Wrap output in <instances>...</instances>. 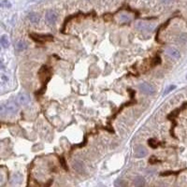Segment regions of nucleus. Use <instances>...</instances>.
I'll use <instances>...</instances> for the list:
<instances>
[{
    "label": "nucleus",
    "instance_id": "1",
    "mask_svg": "<svg viewBox=\"0 0 187 187\" xmlns=\"http://www.w3.org/2000/svg\"><path fill=\"white\" fill-rule=\"evenodd\" d=\"M135 27H136V29L137 30H139V31H140V32H152L154 29V27H155V26L154 23H148V22H138L136 23V26H135Z\"/></svg>",
    "mask_w": 187,
    "mask_h": 187
},
{
    "label": "nucleus",
    "instance_id": "2",
    "mask_svg": "<svg viewBox=\"0 0 187 187\" xmlns=\"http://www.w3.org/2000/svg\"><path fill=\"white\" fill-rule=\"evenodd\" d=\"M31 98L28 94L26 93H20L16 97V103L21 106H26L30 103Z\"/></svg>",
    "mask_w": 187,
    "mask_h": 187
},
{
    "label": "nucleus",
    "instance_id": "3",
    "mask_svg": "<svg viewBox=\"0 0 187 187\" xmlns=\"http://www.w3.org/2000/svg\"><path fill=\"white\" fill-rule=\"evenodd\" d=\"M139 88L142 93L146 95H153L154 93V87L148 82H141L139 85Z\"/></svg>",
    "mask_w": 187,
    "mask_h": 187
},
{
    "label": "nucleus",
    "instance_id": "4",
    "mask_svg": "<svg viewBox=\"0 0 187 187\" xmlns=\"http://www.w3.org/2000/svg\"><path fill=\"white\" fill-rule=\"evenodd\" d=\"M72 168L75 171L78 173H81V174L84 173L85 171V166L83 164V162L78 159H75L72 161Z\"/></svg>",
    "mask_w": 187,
    "mask_h": 187
},
{
    "label": "nucleus",
    "instance_id": "5",
    "mask_svg": "<svg viewBox=\"0 0 187 187\" xmlns=\"http://www.w3.org/2000/svg\"><path fill=\"white\" fill-rule=\"evenodd\" d=\"M45 18H46V22L49 24H54L57 20V13L54 10H48L46 12Z\"/></svg>",
    "mask_w": 187,
    "mask_h": 187
},
{
    "label": "nucleus",
    "instance_id": "6",
    "mask_svg": "<svg viewBox=\"0 0 187 187\" xmlns=\"http://www.w3.org/2000/svg\"><path fill=\"white\" fill-rule=\"evenodd\" d=\"M166 54H167L168 55H169L170 57L175 58V59H178V58L181 57V54H180V52L178 51L177 49L172 48V47L167 48V50H166Z\"/></svg>",
    "mask_w": 187,
    "mask_h": 187
},
{
    "label": "nucleus",
    "instance_id": "7",
    "mask_svg": "<svg viewBox=\"0 0 187 187\" xmlns=\"http://www.w3.org/2000/svg\"><path fill=\"white\" fill-rule=\"evenodd\" d=\"M32 39L37 42H43L44 40H52L53 36L50 35H46V36H41V35H31Z\"/></svg>",
    "mask_w": 187,
    "mask_h": 187
},
{
    "label": "nucleus",
    "instance_id": "8",
    "mask_svg": "<svg viewBox=\"0 0 187 187\" xmlns=\"http://www.w3.org/2000/svg\"><path fill=\"white\" fill-rule=\"evenodd\" d=\"M8 114H14L18 111V105L15 102H9L6 104Z\"/></svg>",
    "mask_w": 187,
    "mask_h": 187
},
{
    "label": "nucleus",
    "instance_id": "9",
    "mask_svg": "<svg viewBox=\"0 0 187 187\" xmlns=\"http://www.w3.org/2000/svg\"><path fill=\"white\" fill-rule=\"evenodd\" d=\"M135 155L136 157L138 158H142V157H145L147 155V150L145 149V147L143 146H138L136 148V152H135Z\"/></svg>",
    "mask_w": 187,
    "mask_h": 187
},
{
    "label": "nucleus",
    "instance_id": "10",
    "mask_svg": "<svg viewBox=\"0 0 187 187\" xmlns=\"http://www.w3.org/2000/svg\"><path fill=\"white\" fill-rule=\"evenodd\" d=\"M145 183H146L145 179L141 176H138L134 180V185L137 186V187H142V186L145 185Z\"/></svg>",
    "mask_w": 187,
    "mask_h": 187
},
{
    "label": "nucleus",
    "instance_id": "11",
    "mask_svg": "<svg viewBox=\"0 0 187 187\" xmlns=\"http://www.w3.org/2000/svg\"><path fill=\"white\" fill-rule=\"evenodd\" d=\"M26 48H27V44L23 40L18 41L15 45V49H16V51H18V52H23Z\"/></svg>",
    "mask_w": 187,
    "mask_h": 187
},
{
    "label": "nucleus",
    "instance_id": "12",
    "mask_svg": "<svg viewBox=\"0 0 187 187\" xmlns=\"http://www.w3.org/2000/svg\"><path fill=\"white\" fill-rule=\"evenodd\" d=\"M28 19L31 23H39L40 20V15L37 14V13H35V12H32V13H30L28 15Z\"/></svg>",
    "mask_w": 187,
    "mask_h": 187
},
{
    "label": "nucleus",
    "instance_id": "13",
    "mask_svg": "<svg viewBox=\"0 0 187 187\" xmlns=\"http://www.w3.org/2000/svg\"><path fill=\"white\" fill-rule=\"evenodd\" d=\"M130 21H131L130 15L127 14V13H126V12H124V13H121V14L119 15V22H120V23H128V22H130Z\"/></svg>",
    "mask_w": 187,
    "mask_h": 187
},
{
    "label": "nucleus",
    "instance_id": "14",
    "mask_svg": "<svg viewBox=\"0 0 187 187\" xmlns=\"http://www.w3.org/2000/svg\"><path fill=\"white\" fill-rule=\"evenodd\" d=\"M22 179H23V177H22L21 174H19V173H15L14 175L12 176V181H11V182L13 183V184H18V183L21 182Z\"/></svg>",
    "mask_w": 187,
    "mask_h": 187
},
{
    "label": "nucleus",
    "instance_id": "15",
    "mask_svg": "<svg viewBox=\"0 0 187 187\" xmlns=\"http://www.w3.org/2000/svg\"><path fill=\"white\" fill-rule=\"evenodd\" d=\"M0 43H1V45L4 48H8L9 45V40L8 39V36H2L1 37H0Z\"/></svg>",
    "mask_w": 187,
    "mask_h": 187
},
{
    "label": "nucleus",
    "instance_id": "16",
    "mask_svg": "<svg viewBox=\"0 0 187 187\" xmlns=\"http://www.w3.org/2000/svg\"><path fill=\"white\" fill-rule=\"evenodd\" d=\"M7 114H8V110H7L6 104L0 105V116H5Z\"/></svg>",
    "mask_w": 187,
    "mask_h": 187
},
{
    "label": "nucleus",
    "instance_id": "17",
    "mask_svg": "<svg viewBox=\"0 0 187 187\" xmlns=\"http://www.w3.org/2000/svg\"><path fill=\"white\" fill-rule=\"evenodd\" d=\"M0 7L1 8H6V9H9L11 7V4L9 0H3V1L0 2Z\"/></svg>",
    "mask_w": 187,
    "mask_h": 187
},
{
    "label": "nucleus",
    "instance_id": "18",
    "mask_svg": "<svg viewBox=\"0 0 187 187\" xmlns=\"http://www.w3.org/2000/svg\"><path fill=\"white\" fill-rule=\"evenodd\" d=\"M175 88H176V86H175V85H170L169 87H168V88H167V90L165 91L164 95H167V94H168L169 92H171L172 90H174V89H175Z\"/></svg>",
    "mask_w": 187,
    "mask_h": 187
},
{
    "label": "nucleus",
    "instance_id": "19",
    "mask_svg": "<svg viewBox=\"0 0 187 187\" xmlns=\"http://www.w3.org/2000/svg\"><path fill=\"white\" fill-rule=\"evenodd\" d=\"M149 145L151 146V147H153V148L157 147V144L155 143V141H154V140H149Z\"/></svg>",
    "mask_w": 187,
    "mask_h": 187
},
{
    "label": "nucleus",
    "instance_id": "20",
    "mask_svg": "<svg viewBox=\"0 0 187 187\" xmlns=\"http://www.w3.org/2000/svg\"><path fill=\"white\" fill-rule=\"evenodd\" d=\"M60 161H61L62 167H63L64 168H66V169H68V168H67V165H66V161H64V159H63V158H61V159H60Z\"/></svg>",
    "mask_w": 187,
    "mask_h": 187
},
{
    "label": "nucleus",
    "instance_id": "21",
    "mask_svg": "<svg viewBox=\"0 0 187 187\" xmlns=\"http://www.w3.org/2000/svg\"><path fill=\"white\" fill-rule=\"evenodd\" d=\"M123 182H121V181L120 180H118V181H116L115 182V185H117V186H121V185H123Z\"/></svg>",
    "mask_w": 187,
    "mask_h": 187
},
{
    "label": "nucleus",
    "instance_id": "22",
    "mask_svg": "<svg viewBox=\"0 0 187 187\" xmlns=\"http://www.w3.org/2000/svg\"><path fill=\"white\" fill-rule=\"evenodd\" d=\"M3 181V176L1 175V174H0V182H1Z\"/></svg>",
    "mask_w": 187,
    "mask_h": 187
},
{
    "label": "nucleus",
    "instance_id": "23",
    "mask_svg": "<svg viewBox=\"0 0 187 187\" xmlns=\"http://www.w3.org/2000/svg\"><path fill=\"white\" fill-rule=\"evenodd\" d=\"M162 1L165 2V3H168V2H169V1H170V0H162Z\"/></svg>",
    "mask_w": 187,
    "mask_h": 187
}]
</instances>
